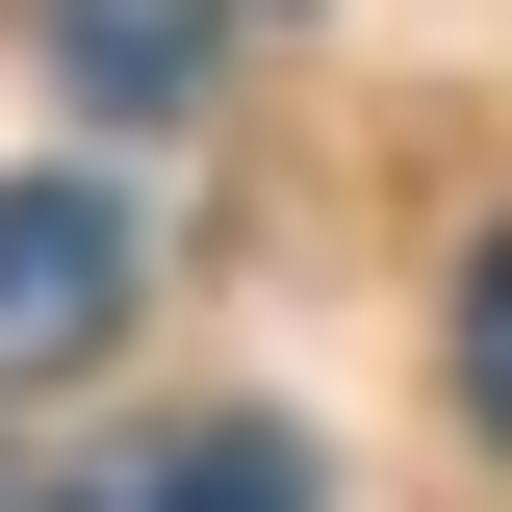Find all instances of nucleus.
<instances>
[{"label": "nucleus", "mask_w": 512, "mask_h": 512, "mask_svg": "<svg viewBox=\"0 0 512 512\" xmlns=\"http://www.w3.org/2000/svg\"><path fill=\"white\" fill-rule=\"evenodd\" d=\"M128 333V205L103 180H0V384H52Z\"/></svg>", "instance_id": "1"}, {"label": "nucleus", "mask_w": 512, "mask_h": 512, "mask_svg": "<svg viewBox=\"0 0 512 512\" xmlns=\"http://www.w3.org/2000/svg\"><path fill=\"white\" fill-rule=\"evenodd\" d=\"M231 26L256 0H26V52H52L77 103H128V128H180L205 77H231Z\"/></svg>", "instance_id": "2"}, {"label": "nucleus", "mask_w": 512, "mask_h": 512, "mask_svg": "<svg viewBox=\"0 0 512 512\" xmlns=\"http://www.w3.org/2000/svg\"><path fill=\"white\" fill-rule=\"evenodd\" d=\"M52 512H308V461L282 436H154V461H77Z\"/></svg>", "instance_id": "3"}, {"label": "nucleus", "mask_w": 512, "mask_h": 512, "mask_svg": "<svg viewBox=\"0 0 512 512\" xmlns=\"http://www.w3.org/2000/svg\"><path fill=\"white\" fill-rule=\"evenodd\" d=\"M461 410L512 436V231H487V282H461Z\"/></svg>", "instance_id": "4"}]
</instances>
